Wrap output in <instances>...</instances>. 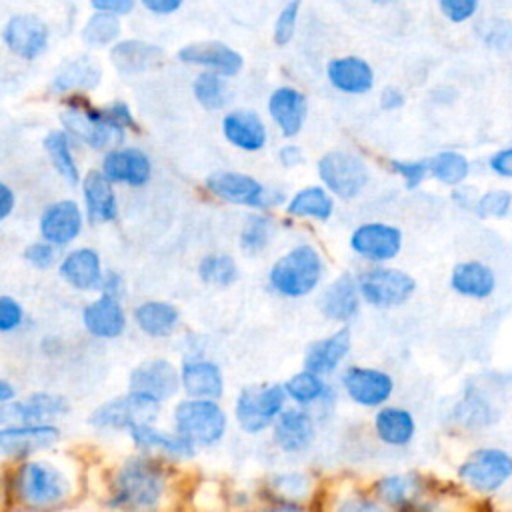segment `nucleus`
Wrapping results in <instances>:
<instances>
[{
	"label": "nucleus",
	"instance_id": "22",
	"mask_svg": "<svg viewBox=\"0 0 512 512\" xmlns=\"http://www.w3.org/2000/svg\"><path fill=\"white\" fill-rule=\"evenodd\" d=\"M274 440L284 452H302L314 440V420L302 408H286L274 422Z\"/></svg>",
	"mask_w": 512,
	"mask_h": 512
},
{
	"label": "nucleus",
	"instance_id": "47",
	"mask_svg": "<svg viewBox=\"0 0 512 512\" xmlns=\"http://www.w3.org/2000/svg\"><path fill=\"white\" fill-rule=\"evenodd\" d=\"M300 2L302 0H290L282 12L278 14L276 18V24H274V42L278 46H284L292 40L294 36V30H296V20H298V10H300Z\"/></svg>",
	"mask_w": 512,
	"mask_h": 512
},
{
	"label": "nucleus",
	"instance_id": "50",
	"mask_svg": "<svg viewBox=\"0 0 512 512\" xmlns=\"http://www.w3.org/2000/svg\"><path fill=\"white\" fill-rule=\"evenodd\" d=\"M24 258L36 268H48L54 264L56 248L50 242H36L24 250Z\"/></svg>",
	"mask_w": 512,
	"mask_h": 512
},
{
	"label": "nucleus",
	"instance_id": "46",
	"mask_svg": "<svg viewBox=\"0 0 512 512\" xmlns=\"http://www.w3.org/2000/svg\"><path fill=\"white\" fill-rule=\"evenodd\" d=\"M490 404L480 396H466L456 408V420L466 426H484L490 422Z\"/></svg>",
	"mask_w": 512,
	"mask_h": 512
},
{
	"label": "nucleus",
	"instance_id": "7",
	"mask_svg": "<svg viewBox=\"0 0 512 512\" xmlns=\"http://www.w3.org/2000/svg\"><path fill=\"white\" fill-rule=\"evenodd\" d=\"M286 390L278 384L272 386H248L236 400V420L242 430L258 434L268 428L284 408Z\"/></svg>",
	"mask_w": 512,
	"mask_h": 512
},
{
	"label": "nucleus",
	"instance_id": "59",
	"mask_svg": "<svg viewBox=\"0 0 512 512\" xmlns=\"http://www.w3.org/2000/svg\"><path fill=\"white\" fill-rule=\"evenodd\" d=\"M380 102H382V108L392 110V108H400V106L404 104V96H402V92H400V90H396V88L388 86V88H384V90H382V94H380Z\"/></svg>",
	"mask_w": 512,
	"mask_h": 512
},
{
	"label": "nucleus",
	"instance_id": "33",
	"mask_svg": "<svg viewBox=\"0 0 512 512\" xmlns=\"http://www.w3.org/2000/svg\"><path fill=\"white\" fill-rule=\"evenodd\" d=\"M450 284L458 294L480 300V298H488L494 292L496 276L486 264L470 260L454 266Z\"/></svg>",
	"mask_w": 512,
	"mask_h": 512
},
{
	"label": "nucleus",
	"instance_id": "54",
	"mask_svg": "<svg viewBox=\"0 0 512 512\" xmlns=\"http://www.w3.org/2000/svg\"><path fill=\"white\" fill-rule=\"evenodd\" d=\"M96 12L108 14H128L134 8V0H90Z\"/></svg>",
	"mask_w": 512,
	"mask_h": 512
},
{
	"label": "nucleus",
	"instance_id": "45",
	"mask_svg": "<svg viewBox=\"0 0 512 512\" xmlns=\"http://www.w3.org/2000/svg\"><path fill=\"white\" fill-rule=\"evenodd\" d=\"M270 236H272V222L264 216H252L242 228L240 244L246 252L256 254L268 244Z\"/></svg>",
	"mask_w": 512,
	"mask_h": 512
},
{
	"label": "nucleus",
	"instance_id": "9",
	"mask_svg": "<svg viewBox=\"0 0 512 512\" xmlns=\"http://www.w3.org/2000/svg\"><path fill=\"white\" fill-rule=\"evenodd\" d=\"M318 174L328 190L344 200L358 196L368 182L366 164L356 154L344 150L324 154L318 162Z\"/></svg>",
	"mask_w": 512,
	"mask_h": 512
},
{
	"label": "nucleus",
	"instance_id": "10",
	"mask_svg": "<svg viewBox=\"0 0 512 512\" xmlns=\"http://www.w3.org/2000/svg\"><path fill=\"white\" fill-rule=\"evenodd\" d=\"M358 290L368 304L376 308H394L414 294L416 280L396 268H374L360 276Z\"/></svg>",
	"mask_w": 512,
	"mask_h": 512
},
{
	"label": "nucleus",
	"instance_id": "55",
	"mask_svg": "<svg viewBox=\"0 0 512 512\" xmlns=\"http://www.w3.org/2000/svg\"><path fill=\"white\" fill-rule=\"evenodd\" d=\"M490 168L500 176L512 178V148L500 150L490 158Z\"/></svg>",
	"mask_w": 512,
	"mask_h": 512
},
{
	"label": "nucleus",
	"instance_id": "34",
	"mask_svg": "<svg viewBox=\"0 0 512 512\" xmlns=\"http://www.w3.org/2000/svg\"><path fill=\"white\" fill-rule=\"evenodd\" d=\"M182 386L194 398H218L222 396L224 382L216 364L206 360H192L182 366Z\"/></svg>",
	"mask_w": 512,
	"mask_h": 512
},
{
	"label": "nucleus",
	"instance_id": "3",
	"mask_svg": "<svg viewBox=\"0 0 512 512\" xmlns=\"http://www.w3.org/2000/svg\"><path fill=\"white\" fill-rule=\"evenodd\" d=\"M62 124L72 136L92 148H106L124 138V126L112 116L110 108H94L78 98L62 114Z\"/></svg>",
	"mask_w": 512,
	"mask_h": 512
},
{
	"label": "nucleus",
	"instance_id": "30",
	"mask_svg": "<svg viewBox=\"0 0 512 512\" xmlns=\"http://www.w3.org/2000/svg\"><path fill=\"white\" fill-rule=\"evenodd\" d=\"M84 202L86 212L92 222H110L118 214L116 194L112 190L110 180L102 172H88L84 178Z\"/></svg>",
	"mask_w": 512,
	"mask_h": 512
},
{
	"label": "nucleus",
	"instance_id": "28",
	"mask_svg": "<svg viewBox=\"0 0 512 512\" xmlns=\"http://www.w3.org/2000/svg\"><path fill=\"white\" fill-rule=\"evenodd\" d=\"M164 52L144 40H122L110 50V60L118 72L140 74L154 68L162 60Z\"/></svg>",
	"mask_w": 512,
	"mask_h": 512
},
{
	"label": "nucleus",
	"instance_id": "57",
	"mask_svg": "<svg viewBox=\"0 0 512 512\" xmlns=\"http://www.w3.org/2000/svg\"><path fill=\"white\" fill-rule=\"evenodd\" d=\"M278 158H280L282 166H286V168H294V166H298V164L304 162L302 150H300L298 146H284V148L280 150Z\"/></svg>",
	"mask_w": 512,
	"mask_h": 512
},
{
	"label": "nucleus",
	"instance_id": "40",
	"mask_svg": "<svg viewBox=\"0 0 512 512\" xmlns=\"http://www.w3.org/2000/svg\"><path fill=\"white\" fill-rule=\"evenodd\" d=\"M284 390L298 404H312V402L324 398V394L328 392L322 376L308 372V370H302V372L290 376L284 384Z\"/></svg>",
	"mask_w": 512,
	"mask_h": 512
},
{
	"label": "nucleus",
	"instance_id": "23",
	"mask_svg": "<svg viewBox=\"0 0 512 512\" xmlns=\"http://www.w3.org/2000/svg\"><path fill=\"white\" fill-rule=\"evenodd\" d=\"M306 110L308 106L304 94L290 86L274 90L268 100V112L286 138H292L302 130Z\"/></svg>",
	"mask_w": 512,
	"mask_h": 512
},
{
	"label": "nucleus",
	"instance_id": "39",
	"mask_svg": "<svg viewBox=\"0 0 512 512\" xmlns=\"http://www.w3.org/2000/svg\"><path fill=\"white\" fill-rule=\"evenodd\" d=\"M120 36V20L116 14L108 12H96L92 14L84 28H82V40L88 46L102 48L112 44Z\"/></svg>",
	"mask_w": 512,
	"mask_h": 512
},
{
	"label": "nucleus",
	"instance_id": "12",
	"mask_svg": "<svg viewBox=\"0 0 512 512\" xmlns=\"http://www.w3.org/2000/svg\"><path fill=\"white\" fill-rule=\"evenodd\" d=\"M68 402L62 396L36 392L24 400H10L0 404V422L8 426H34L44 424L50 418L64 416Z\"/></svg>",
	"mask_w": 512,
	"mask_h": 512
},
{
	"label": "nucleus",
	"instance_id": "36",
	"mask_svg": "<svg viewBox=\"0 0 512 512\" xmlns=\"http://www.w3.org/2000/svg\"><path fill=\"white\" fill-rule=\"evenodd\" d=\"M130 436H132L134 444L142 450H158V452H164L170 456H190L194 452V446L188 440H184L182 436L156 430L150 424L132 428Z\"/></svg>",
	"mask_w": 512,
	"mask_h": 512
},
{
	"label": "nucleus",
	"instance_id": "15",
	"mask_svg": "<svg viewBox=\"0 0 512 512\" xmlns=\"http://www.w3.org/2000/svg\"><path fill=\"white\" fill-rule=\"evenodd\" d=\"M178 58L188 64L210 68V72L220 76H236L244 64L240 52L218 40L192 42L178 50Z\"/></svg>",
	"mask_w": 512,
	"mask_h": 512
},
{
	"label": "nucleus",
	"instance_id": "29",
	"mask_svg": "<svg viewBox=\"0 0 512 512\" xmlns=\"http://www.w3.org/2000/svg\"><path fill=\"white\" fill-rule=\"evenodd\" d=\"M62 278L78 290H94L102 284L100 258L90 248L72 250L60 264Z\"/></svg>",
	"mask_w": 512,
	"mask_h": 512
},
{
	"label": "nucleus",
	"instance_id": "61",
	"mask_svg": "<svg viewBox=\"0 0 512 512\" xmlns=\"http://www.w3.org/2000/svg\"><path fill=\"white\" fill-rule=\"evenodd\" d=\"M12 398H14V388H12L8 382L0 380V404L10 402Z\"/></svg>",
	"mask_w": 512,
	"mask_h": 512
},
{
	"label": "nucleus",
	"instance_id": "63",
	"mask_svg": "<svg viewBox=\"0 0 512 512\" xmlns=\"http://www.w3.org/2000/svg\"><path fill=\"white\" fill-rule=\"evenodd\" d=\"M374 2H378V4H388V2H392V0H374Z\"/></svg>",
	"mask_w": 512,
	"mask_h": 512
},
{
	"label": "nucleus",
	"instance_id": "2",
	"mask_svg": "<svg viewBox=\"0 0 512 512\" xmlns=\"http://www.w3.org/2000/svg\"><path fill=\"white\" fill-rule=\"evenodd\" d=\"M322 278V260L312 246H296L270 270L272 288L288 298L306 296Z\"/></svg>",
	"mask_w": 512,
	"mask_h": 512
},
{
	"label": "nucleus",
	"instance_id": "60",
	"mask_svg": "<svg viewBox=\"0 0 512 512\" xmlns=\"http://www.w3.org/2000/svg\"><path fill=\"white\" fill-rule=\"evenodd\" d=\"M12 208H14V194L4 182H0V220H4L12 212Z\"/></svg>",
	"mask_w": 512,
	"mask_h": 512
},
{
	"label": "nucleus",
	"instance_id": "53",
	"mask_svg": "<svg viewBox=\"0 0 512 512\" xmlns=\"http://www.w3.org/2000/svg\"><path fill=\"white\" fill-rule=\"evenodd\" d=\"M336 512H388V510L366 496H350L338 506Z\"/></svg>",
	"mask_w": 512,
	"mask_h": 512
},
{
	"label": "nucleus",
	"instance_id": "37",
	"mask_svg": "<svg viewBox=\"0 0 512 512\" xmlns=\"http://www.w3.org/2000/svg\"><path fill=\"white\" fill-rule=\"evenodd\" d=\"M332 198L322 190L320 186H308L294 194V198L288 204L290 216L300 218H316V220H328L332 214Z\"/></svg>",
	"mask_w": 512,
	"mask_h": 512
},
{
	"label": "nucleus",
	"instance_id": "1",
	"mask_svg": "<svg viewBox=\"0 0 512 512\" xmlns=\"http://www.w3.org/2000/svg\"><path fill=\"white\" fill-rule=\"evenodd\" d=\"M164 494L162 470L144 458H132L114 478L110 504L124 512H152Z\"/></svg>",
	"mask_w": 512,
	"mask_h": 512
},
{
	"label": "nucleus",
	"instance_id": "16",
	"mask_svg": "<svg viewBox=\"0 0 512 512\" xmlns=\"http://www.w3.org/2000/svg\"><path fill=\"white\" fill-rule=\"evenodd\" d=\"M350 246L364 258L370 260H390L400 252L402 234L398 228L372 222L356 228L350 238Z\"/></svg>",
	"mask_w": 512,
	"mask_h": 512
},
{
	"label": "nucleus",
	"instance_id": "4",
	"mask_svg": "<svg viewBox=\"0 0 512 512\" xmlns=\"http://www.w3.org/2000/svg\"><path fill=\"white\" fill-rule=\"evenodd\" d=\"M176 434L194 444L210 446L224 436L226 414L212 400H184L174 410Z\"/></svg>",
	"mask_w": 512,
	"mask_h": 512
},
{
	"label": "nucleus",
	"instance_id": "48",
	"mask_svg": "<svg viewBox=\"0 0 512 512\" xmlns=\"http://www.w3.org/2000/svg\"><path fill=\"white\" fill-rule=\"evenodd\" d=\"M510 206H512V194L508 190H490L478 198L476 210L480 216L502 218L508 214Z\"/></svg>",
	"mask_w": 512,
	"mask_h": 512
},
{
	"label": "nucleus",
	"instance_id": "32",
	"mask_svg": "<svg viewBox=\"0 0 512 512\" xmlns=\"http://www.w3.org/2000/svg\"><path fill=\"white\" fill-rule=\"evenodd\" d=\"M102 70L100 64L90 56H76L68 60L54 76L52 90L72 92V90H92L100 84Z\"/></svg>",
	"mask_w": 512,
	"mask_h": 512
},
{
	"label": "nucleus",
	"instance_id": "25",
	"mask_svg": "<svg viewBox=\"0 0 512 512\" xmlns=\"http://www.w3.org/2000/svg\"><path fill=\"white\" fill-rule=\"evenodd\" d=\"M360 290L350 274H342L334 280L320 298V310L326 318L336 322H348L356 316L360 306Z\"/></svg>",
	"mask_w": 512,
	"mask_h": 512
},
{
	"label": "nucleus",
	"instance_id": "11",
	"mask_svg": "<svg viewBox=\"0 0 512 512\" xmlns=\"http://www.w3.org/2000/svg\"><path fill=\"white\" fill-rule=\"evenodd\" d=\"M346 396L364 408L386 404L394 392V380L388 372L368 366H348L340 378Z\"/></svg>",
	"mask_w": 512,
	"mask_h": 512
},
{
	"label": "nucleus",
	"instance_id": "5",
	"mask_svg": "<svg viewBox=\"0 0 512 512\" xmlns=\"http://www.w3.org/2000/svg\"><path fill=\"white\" fill-rule=\"evenodd\" d=\"M512 476V456L502 448H478L458 468V478L476 492L488 494L502 488Z\"/></svg>",
	"mask_w": 512,
	"mask_h": 512
},
{
	"label": "nucleus",
	"instance_id": "49",
	"mask_svg": "<svg viewBox=\"0 0 512 512\" xmlns=\"http://www.w3.org/2000/svg\"><path fill=\"white\" fill-rule=\"evenodd\" d=\"M440 8L448 20L464 22L476 12L478 0H440Z\"/></svg>",
	"mask_w": 512,
	"mask_h": 512
},
{
	"label": "nucleus",
	"instance_id": "19",
	"mask_svg": "<svg viewBox=\"0 0 512 512\" xmlns=\"http://www.w3.org/2000/svg\"><path fill=\"white\" fill-rule=\"evenodd\" d=\"M82 228V214L76 202L58 200L50 204L40 216L42 238L54 246L72 242Z\"/></svg>",
	"mask_w": 512,
	"mask_h": 512
},
{
	"label": "nucleus",
	"instance_id": "43",
	"mask_svg": "<svg viewBox=\"0 0 512 512\" xmlns=\"http://www.w3.org/2000/svg\"><path fill=\"white\" fill-rule=\"evenodd\" d=\"M418 478L414 474H394L378 482V494L384 502L402 506L418 494Z\"/></svg>",
	"mask_w": 512,
	"mask_h": 512
},
{
	"label": "nucleus",
	"instance_id": "38",
	"mask_svg": "<svg viewBox=\"0 0 512 512\" xmlns=\"http://www.w3.org/2000/svg\"><path fill=\"white\" fill-rule=\"evenodd\" d=\"M44 148H46V152L50 156V162L56 168V172L64 180H68L70 184H76L78 182V168H76V162L72 158L68 134L62 132V130L48 132V136L44 138Z\"/></svg>",
	"mask_w": 512,
	"mask_h": 512
},
{
	"label": "nucleus",
	"instance_id": "58",
	"mask_svg": "<svg viewBox=\"0 0 512 512\" xmlns=\"http://www.w3.org/2000/svg\"><path fill=\"white\" fill-rule=\"evenodd\" d=\"M104 296H112V298H118L120 290H122V280L116 272H106L102 276V284H100Z\"/></svg>",
	"mask_w": 512,
	"mask_h": 512
},
{
	"label": "nucleus",
	"instance_id": "42",
	"mask_svg": "<svg viewBox=\"0 0 512 512\" xmlns=\"http://www.w3.org/2000/svg\"><path fill=\"white\" fill-rule=\"evenodd\" d=\"M432 176L448 186L460 184L468 174V160L458 152H440L430 162Z\"/></svg>",
	"mask_w": 512,
	"mask_h": 512
},
{
	"label": "nucleus",
	"instance_id": "6",
	"mask_svg": "<svg viewBox=\"0 0 512 512\" xmlns=\"http://www.w3.org/2000/svg\"><path fill=\"white\" fill-rule=\"evenodd\" d=\"M18 492L24 504L32 508H50L68 496L70 482L48 462H28L20 470Z\"/></svg>",
	"mask_w": 512,
	"mask_h": 512
},
{
	"label": "nucleus",
	"instance_id": "14",
	"mask_svg": "<svg viewBox=\"0 0 512 512\" xmlns=\"http://www.w3.org/2000/svg\"><path fill=\"white\" fill-rule=\"evenodd\" d=\"M2 38L10 52L32 60L44 52L48 44V28L34 14H16L6 22Z\"/></svg>",
	"mask_w": 512,
	"mask_h": 512
},
{
	"label": "nucleus",
	"instance_id": "52",
	"mask_svg": "<svg viewBox=\"0 0 512 512\" xmlns=\"http://www.w3.org/2000/svg\"><path fill=\"white\" fill-rule=\"evenodd\" d=\"M390 166L394 168V172H398L406 186L408 188H416L424 176H426V164L424 162H398V160H392Z\"/></svg>",
	"mask_w": 512,
	"mask_h": 512
},
{
	"label": "nucleus",
	"instance_id": "62",
	"mask_svg": "<svg viewBox=\"0 0 512 512\" xmlns=\"http://www.w3.org/2000/svg\"><path fill=\"white\" fill-rule=\"evenodd\" d=\"M270 512H304V510H300L296 506H282V508H276V510H270Z\"/></svg>",
	"mask_w": 512,
	"mask_h": 512
},
{
	"label": "nucleus",
	"instance_id": "31",
	"mask_svg": "<svg viewBox=\"0 0 512 512\" xmlns=\"http://www.w3.org/2000/svg\"><path fill=\"white\" fill-rule=\"evenodd\" d=\"M376 436L388 446H406L416 434V422L410 410L384 406L374 416Z\"/></svg>",
	"mask_w": 512,
	"mask_h": 512
},
{
	"label": "nucleus",
	"instance_id": "26",
	"mask_svg": "<svg viewBox=\"0 0 512 512\" xmlns=\"http://www.w3.org/2000/svg\"><path fill=\"white\" fill-rule=\"evenodd\" d=\"M328 80L334 88L348 94H362L368 92L374 84V72L370 64L358 56H344L334 58L328 64Z\"/></svg>",
	"mask_w": 512,
	"mask_h": 512
},
{
	"label": "nucleus",
	"instance_id": "56",
	"mask_svg": "<svg viewBox=\"0 0 512 512\" xmlns=\"http://www.w3.org/2000/svg\"><path fill=\"white\" fill-rule=\"evenodd\" d=\"M184 0H142V4L154 14H172L182 6Z\"/></svg>",
	"mask_w": 512,
	"mask_h": 512
},
{
	"label": "nucleus",
	"instance_id": "18",
	"mask_svg": "<svg viewBox=\"0 0 512 512\" xmlns=\"http://www.w3.org/2000/svg\"><path fill=\"white\" fill-rule=\"evenodd\" d=\"M102 174L110 182H120L128 186H142L150 180L152 166L148 156L136 148L110 150L102 162Z\"/></svg>",
	"mask_w": 512,
	"mask_h": 512
},
{
	"label": "nucleus",
	"instance_id": "35",
	"mask_svg": "<svg viewBox=\"0 0 512 512\" xmlns=\"http://www.w3.org/2000/svg\"><path fill=\"white\" fill-rule=\"evenodd\" d=\"M136 324L148 336H166L178 324V308L168 302H144L134 310Z\"/></svg>",
	"mask_w": 512,
	"mask_h": 512
},
{
	"label": "nucleus",
	"instance_id": "8",
	"mask_svg": "<svg viewBox=\"0 0 512 512\" xmlns=\"http://www.w3.org/2000/svg\"><path fill=\"white\" fill-rule=\"evenodd\" d=\"M158 400L130 392L120 398H112L100 404L92 416L90 424L98 428H136L142 424H150L158 414Z\"/></svg>",
	"mask_w": 512,
	"mask_h": 512
},
{
	"label": "nucleus",
	"instance_id": "21",
	"mask_svg": "<svg viewBox=\"0 0 512 512\" xmlns=\"http://www.w3.org/2000/svg\"><path fill=\"white\" fill-rule=\"evenodd\" d=\"M350 346H352L350 330L340 328L338 332H334L322 340H316L308 346V350L304 354V368L318 376L332 374L340 366V362L348 356Z\"/></svg>",
	"mask_w": 512,
	"mask_h": 512
},
{
	"label": "nucleus",
	"instance_id": "51",
	"mask_svg": "<svg viewBox=\"0 0 512 512\" xmlns=\"http://www.w3.org/2000/svg\"><path fill=\"white\" fill-rule=\"evenodd\" d=\"M22 322V308L16 300L0 296V332L14 330Z\"/></svg>",
	"mask_w": 512,
	"mask_h": 512
},
{
	"label": "nucleus",
	"instance_id": "41",
	"mask_svg": "<svg viewBox=\"0 0 512 512\" xmlns=\"http://www.w3.org/2000/svg\"><path fill=\"white\" fill-rule=\"evenodd\" d=\"M196 100L206 108V110H218L228 102V90L220 74L216 72H200L194 78L192 84Z\"/></svg>",
	"mask_w": 512,
	"mask_h": 512
},
{
	"label": "nucleus",
	"instance_id": "27",
	"mask_svg": "<svg viewBox=\"0 0 512 512\" xmlns=\"http://www.w3.org/2000/svg\"><path fill=\"white\" fill-rule=\"evenodd\" d=\"M82 320L86 330L98 338H116L126 326V318L118 298L104 294L84 308Z\"/></svg>",
	"mask_w": 512,
	"mask_h": 512
},
{
	"label": "nucleus",
	"instance_id": "20",
	"mask_svg": "<svg viewBox=\"0 0 512 512\" xmlns=\"http://www.w3.org/2000/svg\"><path fill=\"white\" fill-rule=\"evenodd\" d=\"M58 428L50 424L0 428V456H18L44 450L58 440Z\"/></svg>",
	"mask_w": 512,
	"mask_h": 512
},
{
	"label": "nucleus",
	"instance_id": "17",
	"mask_svg": "<svg viewBox=\"0 0 512 512\" xmlns=\"http://www.w3.org/2000/svg\"><path fill=\"white\" fill-rule=\"evenodd\" d=\"M178 388V374L168 360L156 358L142 362L130 374V392L150 396L158 402L172 396Z\"/></svg>",
	"mask_w": 512,
	"mask_h": 512
},
{
	"label": "nucleus",
	"instance_id": "44",
	"mask_svg": "<svg viewBox=\"0 0 512 512\" xmlns=\"http://www.w3.org/2000/svg\"><path fill=\"white\" fill-rule=\"evenodd\" d=\"M198 274H200V280H204L206 284L228 286L236 280L238 270H236V262L230 256L210 254V256L200 260Z\"/></svg>",
	"mask_w": 512,
	"mask_h": 512
},
{
	"label": "nucleus",
	"instance_id": "13",
	"mask_svg": "<svg viewBox=\"0 0 512 512\" xmlns=\"http://www.w3.org/2000/svg\"><path fill=\"white\" fill-rule=\"evenodd\" d=\"M206 188L214 196H218L226 202H232V204L254 206V208L268 206V196H266L264 186L248 174L218 170L206 178Z\"/></svg>",
	"mask_w": 512,
	"mask_h": 512
},
{
	"label": "nucleus",
	"instance_id": "24",
	"mask_svg": "<svg viewBox=\"0 0 512 512\" xmlns=\"http://www.w3.org/2000/svg\"><path fill=\"white\" fill-rule=\"evenodd\" d=\"M222 130L226 140L246 152H256L266 144V128L252 110H234L224 116Z\"/></svg>",
	"mask_w": 512,
	"mask_h": 512
}]
</instances>
